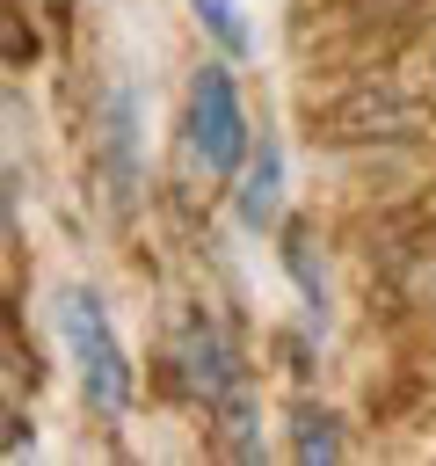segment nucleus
<instances>
[{
    "label": "nucleus",
    "mask_w": 436,
    "mask_h": 466,
    "mask_svg": "<svg viewBox=\"0 0 436 466\" xmlns=\"http://www.w3.org/2000/svg\"><path fill=\"white\" fill-rule=\"evenodd\" d=\"M247 153H254V131H247L240 87L218 58H203L189 80V102H182V167L203 182H225L233 167H247Z\"/></svg>",
    "instance_id": "nucleus-1"
},
{
    "label": "nucleus",
    "mask_w": 436,
    "mask_h": 466,
    "mask_svg": "<svg viewBox=\"0 0 436 466\" xmlns=\"http://www.w3.org/2000/svg\"><path fill=\"white\" fill-rule=\"evenodd\" d=\"M240 218H247V226H269V218H276V146H269V138H262V153H247Z\"/></svg>",
    "instance_id": "nucleus-3"
},
{
    "label": "nucleus",
    "mask_w": 436,
    "mask_h": 466,
    "mask_svg": "<svg viewBox=\"0 0 436 466\" xmlns=\"http://www.w3.org/2000/svg\"><path fill=\"white\" fill-rule=\"evenodd\" d=\"M51 7H65V0H51Z\"/></svg>",
    "instance_id": "nucleus-6"
},
{
    "label": "nucleus",
    "mask_w": 436,
    "mask_h": 466,
    "mask_svg": "<svg viewBox=\"0 0 436 466\" xmlns=\"http://www.w3.org/2000/svg\"><path fill=\"white\" fill-rule=\"evenodd\" d=\"M196 7V22L225 44V51H247V22H240V0H189Z\"/></svg>",
    "instance_id": "nucleus-5"
},
{
    "label": "nucleus",
    "mask_w": 436,
    "mask_h": 466,
    "mask_svg": "<svg viewBox=\"0 0 436 466\" xmlns=\"http://www.w3.org/2000/svg\"><path fill=\"white\" fill-rule=\"evenodd\" d=\"M58 335H65V350H73L80 400L116 422V415L131 408V357H124V342H116V328H109V306H102L87 284H73V291L58 299Z\"/></svg>",
    "instance_id": "nucleus-2"
},
{
    "label": "nucleus",
    "mask_w": 436,
    "mask_h": 466,
    "mask_svg": "<svg viewBox=\"0 0 436 466\" xmlns=\"http://www.w3.org/2000/svg\"><path fill=\"white\" fill-rule=\"evenodd\" d=\"M291 459H305V466L342 459V430H334L327 408H298V415H291Z\"/></svg>",
    "instance_id": "nucleus-4"
}]
</instances>
